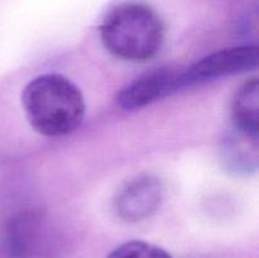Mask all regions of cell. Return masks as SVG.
<instances>
[{"label":"cell","instance_id":"1","mask_svg":"<svg viewBox=\"0 0 259 258\" xmlns=\"http://www.w3.org/2000/svg\"><path fill=\"white\" fill-rule=\"evenodd\" d=\"M22 105L32 128L51 138L75 132L86 113L78 86L61 73H43L30 80L22 93Z\"/></svg>","mask_w":259,"mask_h":258},{"label":"cell","instance_id":"2","mask_svg":"<svg viewBox=\"0 0 259 258\" xmlns=\"http://www.w3.org/2000/svg\"><path fill=\"white\" fill-rule=\"evenodd\" d=\"M166 27L161 15L138 2L116 5L104 18L100 38L114 57L128 62H147L161 51Z\"/></svg>","mask_w":259,"mask_h":258},{"label":"cell","instance_id":"3","mask_svg":"<svg viewBox=\"0 0 259 258\" xmlns=\"http://www.w3.org/2000/svg\"><path fill=\"white\" fill-rule=\"evenodd\" d=\"M2 238L13 258L50 257L58 242L47 219L35 212L15 215Z\"/></svg>","mask_w":259,"mask_h":258},{"label":"cell","instance_id":"4","mask_svg":"<svg viewBox=\"0 0 259 258\" xmlns=\"http://www.w3.org/2000/svg\"><path fill=\"white\" fill-rule=\"evenodd\" d=\"M258 61L257 46H239L217 51L185 68L186 88L253 70L258 66Z\"/></svg>","mask_w":259,"mask_h":258},{"label":"cell","instance_id":"5","mask_svg":"<svg viewBox=\"0 0 259 258\" xmlns=\"http://www.w3.org/2000/svg\"><path fill=\"white\" fill-rule=\"evenodd\" d=\"M184 88H186L184 70L156 68L125 86L119 93L118 104L125 110H139Z\"/></svg>","mask_w":259,"mask_h":258},{"label":"cell","instance_id":"6","mask_svg":"<svg viewBox=\"0 0 259 258\" xmlns=\"http://www.w3.org/2000/svg\"><path fill=\"white\" fill-rule=\"evenodd\" d=\"M164 187L161 180L143 175L126 182L114 200V209L128 223L142 222L156 214L163 202Z\"/></svg>","mask_w":259,"mask_h":258},{"label":"cell","instance_id":"7","mask_svg":"<svg viewBox=\"0 0 259 258\" xmlns=\"http://www.w3.org/2000/svg\"><path fill=\"white\" fill-rule=\"evenodd\" d=\"M220 158L229 172L249 175L255 172L259 162L258 134L233 129L220 144Z\"/></svg>","mask_w":259,"mask_h":258},{"label":"cell","instance_id":"8","mask_svg":"<svg viewBox=\"0 0 259 258\" xmlns=\"http://www.w3.org/2000/svg\"><path fill=\"white\" fill-rule=\"evenodd\" d=\"M234 129L250 134L259 132V83L257 78L247 81L238 89L232 103Z\"/></svg>","mask_w":259,"mask_h":258},{"label":"cell","instance_id":"9","mask_svg":"<svg viewBox=\"0 0 259 258\" xmlns=\"http://www.w3.org/2000/svg\"><path fill=\"white\" fill-rule=\"evenodd\" d=\"M106 258H172L163 248L144 240H131L111 250Z\"/></svg>","mask_w":259,"mask_h":258},{"label":"cell","instance_id":"10","mask_svg":"<svg viewBox=\"0 0 259 258\" xmlns=\"http://www.w3.org/2000/svg\"><path fill=\"white\" fill-rule=\"evenodd\" d=\"M0 258H13L12 253L8 249L7 244L3 240V238H0Z\"/></svg>","mask_w":259,"mask_h":258}]
</instances>
